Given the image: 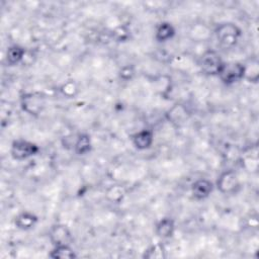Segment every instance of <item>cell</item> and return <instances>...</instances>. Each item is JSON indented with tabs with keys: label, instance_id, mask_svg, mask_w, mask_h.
<instances>
[{
	"label": "cell",
	"instance_id": "obj_17",
	"mask_svg": "<svg viewBox=\"0 0 259 259\" xmlns=\"http://www.w3.org/2000/svg\"><path fill=\"white\" fill-rule=\"evenodd\" d=\"M62 92L64 95L68 96V97H72L74 96L77 92H78V88H77V85L73 82V81H69L67 83H65L63 86H62Z\"/></svg>",
	"mask_w": 259,
	"mask_h": 259
},
{
	"label": "cell",
	"instance_id": "obj_9",
	"mask_svg": "<svg viewBox=\"0 0 259 259\" xmlns=\"http://www.w3.org/2000/svg\"><path fill=\"white\" fill-rule=\"evenodd\" d=\"M133 143L139 150H145L151 147L153 143V133L148 130H143L133 137Z\"/></svg>",
	"mask_w": 259,
	"mask_h": 259
},
{
	"label": "cell",
	"instance_id": "obj_10",
	"mask_svg": "<svg viewBox=\"0 0 259 259\" xmlns=\"http://www.w3.org/2000/svg\"><path fill=\"white\" fill-rule=\"evenodd\" d=\"M175 230V225L173 220L169 218L162 219L156 226V233L159 237L169 238L173 235Z\"/></svg>",
	"mask_w": 259,
	"mask_h": 259
},
{
	"label": "cell",
	"instance_id": "obj_2",
	"mask_svg": "<svg viewBox=\"0 0 259 259\" xmlns=\"http://www.w3.org/2000/svg\"><path fill=\"white\" fill-rule=\"evenodd\" d=\"M201 71L206 75H219L225 65L216 51H206L200 59Z\"/></svg>",
	"mask_w": 259,
	"mask_h": 259
},
{
	"label": "cell",
	"instance_id": "obj_6",
	"mask_svg": "<svg viewBox=\"0 0 259 259\" xmlns=\"http://www.w3.org/2000/svg\"><path fill=\"white\" fill-rule=\"evenodd\" d=\"M218 188L222 193H233L239 187V179L234 171H226L218 179Z\"/></svg>",
	"mask_w": 259,
	"mask_h": 259
},
{
	"label": "cell",
	"instance_id": "obj_3",
	"mask_svg": "<svg viewBox=\"0 0 259 259\" xmlns=\"http://www.w3.org/2000/svg\"><path fill=\"white\" fill-rule=\"evenodd\" d=\"M22 107L32 116H38L46 107V97L39 92L27 93L22 97Z\"/></svg>",
	"mask_w": 259,
	"mask_h": 259
},
{
	"label": "cell",
	"instance_id": "obj_15",
	"mask_svg": "<svg viewBox=\"0 0 259 259\" xmlns=\"http://www.w3.org/2000/svg\"><path fill=\"white\" fill-rule=\"evenodd\" d=\"M91 150V140L86 134H82L77 138L75 143V152L77 155H85Z\"/></svg>",
	"mask_w": 259,
	"mask_h": 259
},
{
	"label": "cell",
	"instance_id": "obj_16",
	"mask_svg": "<svg viewBox=\"0 0 259 259\" xmlns=\"http://www.w3.org/2000/svg\"><path fill=\"white\" fill-rule=\"evenodd\" d=\"M144 257L150 258V259H153V258H165L166 255H165V251H164L163 246H161V245H155V246L151 247L145 253Z\"/></svg>",
	"mask_w": 259,
	"mask_h": 259
},
{
	"label": "cell",
	"instance_id": "obj_5",
	"mask_svg": "<svg viewBox=\"0 0 259 259\" xmlns=\"http://www.w3.org/2000/svg\"><path fill=\"white\" fill-rule=\"evenodd\" d=\"M39 152V147L28 141H16L12 147V155L17 160L28 159Z\"/></svg>",
	"mask_w": 259,
	"mask_h": 259
},
{
	"label": "cell",
	"instance_id": "obj_12",
	"mask_svg": "<svg viewBox=\"0 0 259 259\" xmlns=\"http://www.w3.org/2000/svg\"><path fill=\"white\" fill-rule=\"evenodd\" d=\"M50 256L52 258H58V259H71L76 257L73 249L69 245L56 246V248L51 252Z\"/></svg>",
	"mask_w": 259,
	"mask_h": 259
},
{
	"label": "cell",
	"instance_id": "obj_8",
	"mask_svg": "<svg viewBox=\"0 0 259 259\" xmlns=\"http://www.w3.org/2000/svg\"><path fill=\"white\" fill-rule=\"evenodd\" d=\"M213 183L208 179H199L192 185V194L196 199H204L213 191Z\"/></svg>",
	"mask_w": 259,
	"mask_h": 259
},
{
	"label": "cell",
	"instance_id": "obj_18",
	"mask_svg": "<svg viewBox=\"0 0 259 259\" xmlns=\"http://www.w3.org/2000/svg\"><path fill=\"white\" fill-rule=\"evenodd\" d=\"M133 75H134V70L132 69V67H125V68H123V70L121 72L122 78H124L126 80L131 79Z\"/></svg>",
	"mask_w": 259,
	"mask_h": 259
},
{
	"label": "cell",
	"instance_id": "obj_1",
	"mask_svg": "<svg viewBox=\"0 0 259 259\" xmlns=\"http://www.w3.org/2000/svg\"><path fill=\"white\" fill-rule=\"evenodd\" d=\"M216 36L222 48L231 49L237 44L241 37V30L234 24L226 23L217 28Z\"/></svg>",
	"mask_w": 259,
	"mask_h": 259
},
{
	"label": "cell",
	"instance_id": "obj_14",
	"mask_svg": "<svg viewBox=\"0 0 259 259\" xmlns=\"http://www.w3.org/2000/svg\"><path fill=\"white\" fill-rule=\"evenodd\" d=\"M25 56V50L20 46H13L8 50L7 60L10 65H16L20 63Z\"/></svg>",
	"mask_w": 259,
	"mask_h": 259
},
{
	"label": "cell",
	"instance_id": "obj_11",
	"mask_svg": "<svg viewBox=\"0 0 259 259\" xmlns=\"http://www.w3.org/2000/svg\"><path fill=\"white\" fill-rule=\"evenodd\" d=\"M37 222H38V218L35 215L28 212L22 213L16 219L17 227L22 230H29L33 228Z\"/></svg>",
	"mask_w": 259,
	"mask_h": 259
},
{
	"label": "cell",
	"instance_id": "obj_4",
	"mask_svg": "<svg viewBox=\"0 0 259 259\" xmlns=\"http://www.w3.org/2000/svg\"><path fill=\"white\" fill-rule=\"evenodd\" d=\"M219 76L222 82L227 85L238 82L245 77V65L241 63L225 64Z\"/></svg>",
	"mask_w": 259,
	"mask_h": 259
},
{
	"label": "cell",
	"instance_id": "obj_13",
	"mask_svg": "<svg viewBox=\"0 0 259 259\" xmlns=\"http://www.w3.org/2000/svg\"><path fill=\"white\" fill-rule=\"evenodd\" d=\"M175 34V30L169 23H162L156 31V40L158 42H165L171 39Z\"/></svg>",
	"mask_w": 259,
	"mask_h": 259
},
{
	"label": "cell",
	"instance_id": "obj_7",
	"mask_svg": "<svg viewBox=\"0 0 259 259\" xmlns=\"http://www.w3.org/2000/svg\"><path fill=\"white\" fill-rule=\"evenodd\" d=\"M50 239L55 246L70 245L72 236L69 229L64 225H55L50 231Z\"/></svg>",
	"mask_w": 259,
	"mask_h": 259
}]
</instances>
